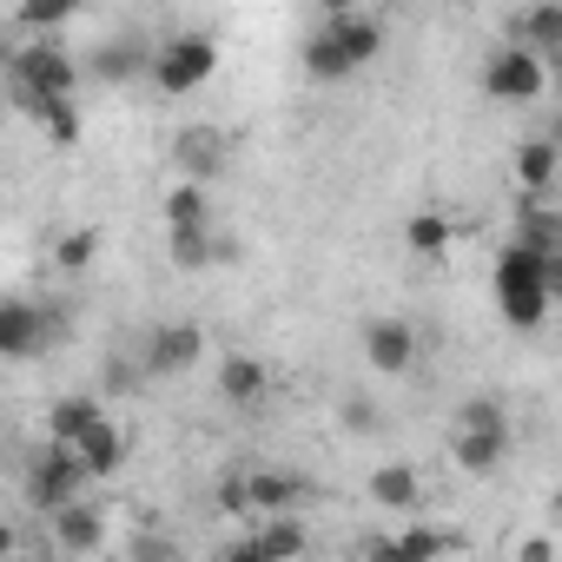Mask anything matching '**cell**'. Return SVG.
Instances as JSON below:
<instances>
[{"mask_svg": "<svg viewBox=\"0 0 562 562\" xmlns=\"http://www.w3.org/2000/svg\"><path fill=\"white\" fill-rule=\"evenodd\" d=\"M54 542H60L67 555H93V549H106V516L74 496V503L54 509Z\"/></svg>", "mask_w": 562, "mask_h": 562, "instance_id": "cell-14", "label": "cell"}, {"mask_svg": "<svg viewBox=\"0 0 562 562\" xmlns=\"http://www.w3.org/2000/svg\"><path fill=\"white\" fill-rule=\"evenodd\" d=\"M14 549H21V536H14L8 522H0V555H14Z\"/></svg>", "mask_w": 562, "mask_h": 562, "instance_id": "cell-34", "label": "cell"}, {"mask_svg": "<svg viewBox=\"0 0 562 562\" xmlns=\"http://www.w3.org/2000/svg\"><path fill=\"white\" fill-rule=\"evenodd\" d=\"M318 8L325 14H345V8H364V0H318Z\"/></svg>", "mask_w": 562, "mask_h": 562, "instance_id": "cell-35", "label": "cell"}, {"mask_svg": "<svg viewBox=\"0 0 562 562\" xmlns=\"http://www.w3.org/2000/svg\"><path fill=\"white\" fill-rule=\"evenodd\" d=\"M450 457L463 476H490L509 457V424H457L450 430Z\"/></svg>", "mask_w": 562, "mask_h": 562, "instance_id": "cell-10", "label": "cell"}, {"mask_svg": "<svg viewBox=\"0 0 562 562\" xmlns=\"http://www.w3.org/2000/svg\"><path fill=\"white\" fill-rule=\"evenodd\" d=\"M490 285H496V312L509 331H536L549 318V299H555V251L529 245V238H509L496 251V271H490Z\"/></svg>", "mask_w": 562, "mask_h": 562, "instance_id": "cell-1", "label": "cell"}, {"mask_svg": "<svg viewBox=\"0 0 562 562\" xmlns=\"http://www.w3.org/2000/svg\"><path fill=\"white\" fill-rule=\"evenodd\" d=\"M338 54H345V67L351 74H364L378 54H384V21L378 14H364V8H345V14H325V27H318Z\"/></svg>", "mask_w": 562, "mask_h": 562, "instance_id": "cell-8", "label": "cell"}, {"mask_svg": "<svg viewBox=\"0 0 562 562\" xmlns=\"http://www.w3.org/2000/svg\"><path fill=\"white\" fill-rule=\"evenodd\" d=\"M67 450L80 457V470H87V476H120V470H126V430H120L106 411H100V417L67 443Z\"/></svg>", "mask_w": 562, "mask_h": 562, "instance_id": "cell-11", "label": "cell"}, {"mask_svg": "<svg viewBox=\"0 0 562 562\" xmlns=\"http://www.w3.org/2000/svg\"><path fill=\"white\" fill-rule=\"evenodd\" d=\"M358 351H364V364H371V371L404 378V371L417 364V331H411L404 318H371V325L358 331Z\"/></svg>", "mask_w": 562, "mask_h": 562, "instance_id": "cell-9", "label": "cell"}, {"mask_svg": "<svg viewBox=\"0 0 562 562\" xmlns=\"http://www.w3.org/2000/svg\"><path fill=\"white\" fill-rule=\"evenodd\" d=\"M265 391H271V371H265L258 358H245V351H232V358L218 364V397H225V404H238V411H251V404H265Z\"/></svg>", "mask_w": 562, "mask_h": 562, "instance_id": "cell-16", "label": "cell"}, {"mask_svg": "<svg viewBox=\"0 0 562 562\" xmlns=\"http://www.w3.org/2000/svg\"><path fill=\"white\" fill-rule=\"evenodd\" d=\"M516 555H522V562H549V555H555V542H549V536H536V542H522Z\"/></svg>", "mask_w": 562, "mask_h": 562, "instance_id": "cell-33", "label": "cell"}, {"mask_svg": "<svg viewBox=\"0 0 562 562\" xmlns=\"http://www.w3.org/2000/svg\"><path fill=\"white\" fill-rule=\"evenodd\" d=\"M8 87H14V106L34 113L41 100H67L80 87V60L54 41V34H34L27 47L8 54Z\"/></svg>", "mask_w": 562, "mask_h": 562, "instance_id": "cell-2", "label": "cell"}, {"mask_svg": "<svg viewBox=\"0 0 562 562\" xmlns=\"http://www.w3.org/2000/svg\"><path fill=\"white\" fill-rule=\"evenodd\" d=\"M199 358H205V331H199L192 318L153 325V331H146V345H139V364H146L153 378H179V371H192Z\"/></svg>", "mask_w": 562, "mask_h": 562, "instance_id": "cell-7", "label": "cell"}, {"mask_svg": "<svg viewBox=\"0 0 562 562\" xmlns=\"http://www.w3.org/2000/svg\"><path fill=\"white\" fill-rule=\"evenodd\" d=\"M87 74H93L100 87H126V80H139V74H146V41H139V34H113V41H100V47L87 54Z\"/></svg>", "mask_w": 562, "mask_h": 562, "instance_id": "cell-13", "label": "cell"}, {"mask_svg": "<svg viewBox=\"0 0 562 562\" xmlns=\"http://www.w3.org/2000/svg\"><path fill=\"white\" fill-rule=\"evenodd\" d=\"M172 153H179V172H186V179H199V186H212V172L225 166V146H218V133H212V126H199V133L186 126Z\"/></svg>", "mask_w": 562, "mask_h": 562, "instance_id": "cell-20", "label": "cell"}, {"mask_svg": "<svg viewBox=\"0 0 562 562\" xmlns=\"http://www.w3.org/2000/svg\"><path fill=\"white\" fill-rule=\"evenodd\" d=\"M516 179H522L529 199H549V186H555V139L549 133H536V139L516 146Z\"/></svg>", "mask_w": 562, "mask_h": 562, "instance_id": "cell-21", "label": "cell"}, {"mask_svg": "<svg viewBox=\"0 0 562 562\" xmlns=\"http://www.w3.org/2000/svg\"><path fill=\"white\" fill-rule=\"evenodd\" d=\"M345 424H351V430H371V424H378L371 397H345Z\"/></svg>", "mask_w": 562, "mask_h": 562, "instance_id": "cell-32", "label": "cell"}, {"mask_svg": "<svg viewBox=\"0 0 562 562\" xmlns=\"http://www.w3.org/2000/svg\"><path fill=\"white\" fill-rule=\"evenodd\" d=\"M225 555H232V562H258V555H305V529H299V522H292L285 509H278V516H271V522H265L258 536L232 542Z\"/></svg>", "mask_w": 562, "mask_h": 562, "instance_id": "cell-15", "label": "cell"}, {"mask_svg": "<svg viewBox=\"0 0 562 562\" xmlns=\"http://www.w3.org/2000/svg\"><path fill=\"white\" fill-rule=\"evenodd\" d=\"M542 87H549V60L529 54L522 41H503L483 60V100H496V106H529V100H542Z\"/></svg>", "mask_w": 562, "mask_h": 562, "instance_id": "cell-4", "label": "cell"}, {"mask_svg": "<svg viewBox=\"0 0 562 562\" xmlns=\"http://www.w3.org/2000/svg\"><path fill=\"white\" fill-rule=\"evenodd\" d=\"M205 218H212V192L199 179H179L166 192V225H205Z\"/></svg>", "mask_w": 562, "mask_h": 562, "instance_id": "cell-26", "label": "cell"}, {"mask_svg": "<svg viewBox=\"0 0 562 562\" xmlns=\"http://www.w3.org/2000/svg\"><path fill=\"white\" fill-rule=\"evenodd\" d=\"M450 549H463L450 529H397V536L371 542V555H391V562H430V555H450Z\"/></svg>", "mask_w": 562, "mask_h": 562, "instance_id": "cell-17", "label": "cell"}, {"mask_svg": "<svg viewBox=\"0 0 562 562\" xmlns=\"http://www.w3.org/2000/svg\"><path fill=\"white\" fill-rule=\"evenodd\" d=\"M54 312L34 299H0V364H27L54 345Z\"/></svg>", "mask_w": 562, "mask_h": 562, "instance_id": "cell-6", "label": "cell"}, {"mask_svg": "<svg viewBox=\"0 0 562 562\" xmlns=\"http://www.w3.org/2000/svg\"><path fill=\"white\" fill-rule=\"evenodd\" d=\"M27 120H34V126H41V133H47L54 146H80V133H87V120H80L74 93H67V100H41V106H34Z\"/></svg>", "mask_w": 562, "mask_h": 562, "instance_id": "cell-24", "label": "cell"}, {"mask_svg": "<svg viewBox=\"0 0 562 562\" xmlns=\"http://www.w3.org/2000/svg\"><path fill=\"white\" fill-rule=\"evenodd\" d=\"M371 503L378 509H417L424 503V476L411 463H378L371 470Z\"/></svg>", "mask_w": 562, "mask_h": 562, "instance_id": "cell-19", "label": "cell"}, {"mask_svg": "<svg viewBox=\"0 0 562 562\" xmlns=\"http://www.w3.org/2000/svg\"><path fill=\"white\" fill-rule=\"evenodd\" d=\"M457 245V218L450 212H411L404 218V251L411 258H443Z\"/></svg>", "mask_w": 562, "mask_h": 562, "instance_id": "cell-18", "label": "cell"}, {"mask_svg": "<svg viewBox=\"0 0 562 562\" xmlns=\"http://www.w3.org/2000/svg\"><path fill=\"white\" fill-rule=\"evenodd\" d=\"M516 41H522L529 54H542V60L562 47V8H555V0H536V8L516 21Z\"/></svg>", "mask_w": 562, "mask_h": 562, "instance_id": "cell-23", "label": "cell"}, {"mask_svg": "<svg viewBox=\"0 0 562 562\" xmlns=\"http://www.w3.org/2000/svg\"><path fill=\"white\" fill-rule=\"evenodd\" d=\"M305 74H312V80H351L345 54H338L325 34H305Z\"/></svg>", "mask_w": 562, "mask_h": 562, "instance_id": "cell-29", "label": "cell"}, {"mask_svg": "<svg viewBox=\"0 0 562 562\" xmlns=\"http://www.w3.org/2000/svg\"><path fill=\"white\" fill-rule=\"evenodd\" d=\"M93 258H100V232H93V225L60 232V245H54V265H60V271H87Z\"/></svg>", "mask_w": 562, "mask_h": 562, "instance_id": "cell-28", "label": "cell"}, {"mask_svg": "<svg viewBox=\"0 0 562 562\" xmlns=\"http://www.w3.org/2000/svg\"><path fill=\"white\" fill-rule=\"evenodd\" d=\"M80 14V0H21L14 8V21L27 27V34H54V27H67Z\"/></svg>", "mask_w": 562, "mask_h": 562, "instance_id": "cell-27", "label": "cell"}, {"mask_svg": "<svg viewBox=\"0 0 562 562\" xmlns=\"http://www.w3.org/2000/svg\"><path fill=\"white\" fill-rule=\"evenodd\" d=\"M87 483H93V476L80 470V457H74L67 443H54V437H47V450H41V457L27 463V503H34L41 516H54L60 503L87 496Z\"/></svg>", "mask_w": 562, "mask_h": 562, "instance_id": "cell-5", "label": "cell"}, {"mask_svg": "<svg viewBox=\"0 0 562 562\" xmlns=\"http://www.w3.org/2000/svg\"><path fill=\"white\" fill-rule=\"evenodd\" d=\"M166 258H172L179 271H205V265L218 258V245H212V218H205V225H166Z\"/></svg>", "mask_w": 562, "mask_h": 562, "instance_id": "cell-22", "label": "cell"}, {"mask_svg": "<svg viewBox=\"0 0 562 562\" xmlns=\"http://www.w3.org/2000/svg\"><path fill=\"white\" fill-rule=\"evenodd\" d=\"M212 74H218V41H212V34H172L166 47L146 54V80H153L166 100L199 93Z\"/></svg>", "mask_w": 562, "mask_h": 562, "instance_id": "cell-3", "label": "cell"}, {"mask_svg": "<svg viewBox=\"0 0 562 562\" xmlns=\"http://www.w3.org/2000/svg\"><path fill=\"white\" fill-rule=\"evenodd\" d=\"M457 424H509V417L496 397H470V404H457Z\"/></svg>", "mask_w": 562, "mask_h": 562, "instance_id": "cell-30", "label": "cell"}, {"mask_svg": "<svg viewBox=\"0 0 562 562\" xmlns=\"http://www.w3.org/2000/svg\"><path fill=\"white\" fill-rule=\"evenodd\" d=\"M93 417H100L93 397H80V391H74V397H54V404H47V437H54V443H74Z\"/></svg>", "mask_w": 562, "mask_h": 562, "instance_id": "cell-25", "label": "cell"}, {"mask_svg": "<svg viewBox=\"0 0 562 562\" xmlns=\"http://www.w3.org/2000/svg\"><path fill=\"white\" fill-rule=\"evenodd\" d=\"M312 496L305 476L292 470H245V516H278V509H299Z\"/></svg>", "mask_w": 562, "mask_h": 562, "instance_id": "cell-12", "label": "cell"}, {"mask_svg": "<svg viewBox=\"0 0 562 562\" xmlns=\"http://www.w3.org/2000/svg\"><path fill=\"white\" fill-rule=\"evenodd\" d=\"M218 509H225V516H245V476H225V483H218Z\"/></svg>", "mask_w": 562, "mask_h": 562, "instance_id": "cell-31", "label": "cell"}]
</instances>
